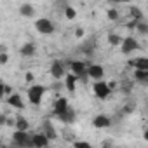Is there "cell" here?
Masks as SVG:
<instances>
[{
	"label": "cell",
	"mask_w": 148,
	"mask_h": 148,
	"mask_svg": "<svg viewBox=\"0 0 148 148\" xmlns=\"http://www.w3.org/2000/svg\"><path fill=\"white\" fill-rule=\"evenodd\" d=\"M12 145L14 146H21V148L33 146V134H28V131L16 129L14 134H12Z\"/></svg>",
	"instance_id": "cell-1"
},
{
	"label": "cell",
	"mask_w": 148,
	"mask_h": 148,
	"mask_svg": "<svg viewBox=\"0 0 148 148\" xmlns=\"http://www.w3.org/2000/svg\"><path fill=\"white\" fill-rule=\"evenodd\" d=\"M92 91H94V96L99 98V99H106L110 94H112V86L103 82V80H96L94 86H92Z\"/></svg>",
	"instance_id": "cell-2"
},
{
	"label": "cell",
	"mask_w": 148,
	"mask_h": 148,
	"mask_svg": "<svg viewBox=\"0 0 148 148\" xmlns=\"http://www.w3.org/2000/svg\"><path fill=\"white\" fill-rule=\"evenodd\" d=\"M44 92H45V87L44 86H32L28 89V101L35 106H38L42 103V98H44Z\"/></svg>",
	"instance_id": "cell-3"
},
{
	"label": "cell",
	"mask_w": 148,
	"mask_h": 148,
	"mask_svg": "<svg viewBox=\"0 0 148 148\" xmlns=\"http://www.w3.org/2000/svg\"><path fill=\"white\" fill-rule=\"evenodd\" d=\"M70 68H71V71L79 77V80H86V79L89 77V73H87V68H89V66H87L84 61H70Z\"/></svg>",
	"instance_id": "cell-4"
},
{
	"label": "cell",
	"mask_w": 148,
	"mask_h": 148,
	"mask_svg": "<svg viewBox=\"0 0 148 148\" xmlns=\"http://www.w3.org/2000/svg\"><path fill=\"white\" fill-rule=\"evenodd\" d=\"M35 28H37V32L42 33V35H51V33H54V23H52L51 19H47V18L37 19V21H35Z\"/></svg>",
	"instance_id": "cell-5"
},
{
	"label": "cell",
	"mask_w": 148,
	"mask_h": 148,
	"mask_svg": "<svg viewBox=\"0 0 148 148\" xmlns=\"http://www.w3.org/2000/svg\"><path fill=\"white\" fill-rule=\"evenodd\" d=\"M120 49H122L124 54H131V52H134V51L139 49V42H138L134 37H125V38H122Z\"/></svg>",
	"instance_id": "cell-6"
},
{
	"label": "cell",
	"mask_w": 148,
	"mask_h": 148,
	"mask_svg": "<svg viewBox=\"0 0 148 148\" xmlns=\"http://www.w3.org/2000/svg\"><path fill=\"white\" fill-rule=\"evenodd\" d=\"M63 124H73V122H75V119H77V113H75V110H73V108H66L64 112H61L59 115H56Z\"/></svg>",
	"instance_id": "cell-7"
},
{
	"label": "cell",
	"mask_w": 148,
	"mask_h": 148,
	"mask_svg": "<svg viewBox=\"0 0 148 148\" xmlns=\"http://www.w3.org/2000/svg\"><path fill=\"white\" fill-rule=\"evenodd\" d=\"M49 143H51V138L45 134V132H37V134H33V146H37V148H45V146H49Z\"/></svg>",
	"instance_id": "cell-8"
},
{
	"label": "cell",
	"mask_w": 148,
	"mask_h": 148,
	"mask_svg": "<svg viewBox=\"0 0 148 148\" xmlns=\"http://www.w3.org/2000/svg\"><path fill=\"white\" fill-rule=\"evenodd\" d=\"M87 73H89V77H91V79H94V80H101L103 75H105V68H103L101 64H89Z\"/></svg>",
	"instance_id": "cell-9"
},
{
	"label": "cell",
	"mask_w": 148,
	"mask_h": 148,
	"mask_svg": "<svg viewBox=\"0 0 148 148\" xmlns=\"http://www.w3.org/2000/svg\"><path fill=\"white\" fill-rule=\"evenodd\" d=\"M51 75L56 80L64 75V64H63V61H52V64H51Z\"/></svg>",
	"instance_id": "cell-10"
},
{
	"label": "cell",
	"mask_w": 148,
	"mask_h": 148,
	"mask_svg": "<svg viewBox=\"0 0 148 148\" xmlns=\"http://www.w3.org/2000/svg\"><path fill=\"white\" fill-rule=\"evenodd\" d=\"M68 108V99L66 98H58L56 101H54V105H52V113L54 115H59L61 112H64Z\"/></svg>",
	"instance_id": "cell-11"
},
{
	"label": "cell",
	"mask_w": 148,
	"mask_h": 148,
	"mask_svg": "<svg viewBox=\"0 0 148 148\" xmlns=\"http://www.w3.org/2000/svg\"><path fill=\"white\" fill-rule=\"evenodd\" d=\"M110 124H112V120H110L106 115H96V117L92 119V125H94V127H98V129L110 127Z\"/></svg>",
	"instance_id": "cell-12"
},
{
	"label": "cell",
	"mask_w": 148,
	"mask_h": 148,
	"mask_svg": "<svg viewBox=\"0 0 148 148\" xmlns=\"http://www.w3.org/2000/svg\"><path fill=\"white\" fill-rule=\"evenodd\" d=\"M7 103H9L11 106L18 108V110H23V108H25V103H23V99H21V96H19L18 92H12L11 96H7Z\"/></svg>",
	"instance_id": "cell-13"
},
{
	"label": "cell",
	"mask_w": 148,
	"mask_h": 148,
	"mask_svg": "<svg viewBox=\"0 0 148 148\" xmlns=\"http://www.w3.org/2000/svg\"><path fill=\"white\" fill-rule=\"evenodd\" d=\"M77 80H79V77L75 75V73H70V75H66V79H64V87H66L70 92H75V84H77Z\"/></svg>",
	"instance_id": "cell-14"
},
{
	"label": "cell",
	"mask_w": 148,
	"mask_h": 148,
	"mask_svg": "<svg viewBox=\"0 0 148 148\" xmlns=\"http://www.w3.org/2000/svg\"><path fill=\"white\" fill-rule=\"evenodd\" d=\"M42 132H45L51 139H56V129L52 127V124H51V120H44L42 122Z\"/></svg>",
	"instance_id": "cell-15"
},
{
	"label": "cell",
	"mask_w": 148,
	"mask_h": 148,
	"mask_svg": "<svg viewBox=\"0 0 148 148\" xmlns=\"http://www.w3.org/2000/svg\"><path fill=\"white\" fill-rule=\"evenodd\" d=\"M129 66H134L138 70H148V58H138L129 61Z\"/></svg>",
	"instance_id": "cell-16"
},
{
	"label": "cell",
	"mask_w": 148,
	"mask_h": 148,
	"mask_svg": "<svg viewBox=\"0 0 148 148\" xmlns=\"http://www.w3.org/2000/svg\"><path fill=\"white\" fill-rule=\"evenodd\" d=\"M35 45L32 44V42H28V44H25V45H21V49H19V52H21V56H25V58H32L33 54H35Z\"/></svg>",
	"instance_id": "cell-17"
},
{
	"label": "cell",
	"mask_w": 148,
	"mask_h": 148,
	"mask_svg": "<svg viewBox=\"0 0 148 148\" xmlns=\"http://www.w3.org/2000/svg\"><path fill=\"white\" fill-rule=\"evenodd\" d=\"M19 12H21V16H25V18H32V16L35 14V9H33V5H30V4H23L21 9H19Z\"/></svg>",
	"instance_id": "cell-18"
},
{
	"label": "cell",
	"mask_w": 148,
	"mask_h": 148,
	"mask_svg": "<svg viewBox=\"0 0 148 148\" xmlns=\"http://www.w3.org/2000/svg\"><path fill=\"white\" fill-rule=\"evenodd\" d=\"M134 79L138 82H148V70H138L134 71Z\"/></svg>",
	"instance_id": "cell-19"
},
{
	"label": "cell",
	"mask_w": 148,
	"mask_h": 148,
	"mask_svg": "<svg viewBox=\"0 0 148 148\" xmlns=\"http://www.w3.org/2000/svg\"><path fill=\"white\" fill-rule=\"evenodd\" d=\"M16 129H21V131H28L30 129V124H28V120L25 119V117H16Z\"/></svg>",
	"instance_id": "cell-20"
},
{
	"label": "cell",
	"mask_w": 148,
	"mask_h": 148,
	"mask_svg": "<svg viewBox=\"0 0 148 148\" xmlns=\"http://www.w3.org/2000/svg\"><path fill=\"white\" fill-rule=\"evenodd\" d=\"M136 32H138L139 35H148V23H145L143 19L138 21V25H136Z\"/></svg>",
	"instance_id": "cell-21"
},
{
	"label": "cell",
	"mask_w": 148,
	"mask_h": 148,
	"mask_svg": "<svg viewBox=\"0 0 148 148\" xmlns=\"http://www.w3.org/2000/svg\"><path fill=\"white\" fill-rule=\"evenodd\" d=\"M94 47H96V45H94V38H91L89 42H86V44L80 47V51H82V52H86V54H91V52L94 51Z\"/></svg>",
	"instance_id": "cell-22"
},
{
	"label": "cell",
	"mask_w": 148,
	"mask_h": 148,
	"mask_svg": "<svg viewBox=\"0 0 148 148\" xmlns=\"http://www.w3.org/2000/svg\"><path fill=\"white\" fill-rule=\"evenodd\" d=\"M131 16H132V19H138V21H141L143 19V12L139 11V7H131Z\"/></svg>",
	"instance_id": "cell-23"
},
{
	"label": "cell",
	"mask_w": 148,
	"mask_h": 148,
	"mask_svg": "<svg viewBox=\"0 0 148 148\" xmlns=\"http://www.w3.org/2000/svg\"><path fill=\"white\" fill-rule=\"evenodd\" d=\"M108 42H110L112 45H120V44H122V38H120L117 33H110V35H108Z\"/></svg>",
	"instance_id": "cell-24"
},
{
	"label": "cell",
	"mask_w": 148,
	"mask_h": 148,
	"mask_svg": "<svg viewBox=\"0 0 148 148\" xmlns=\"http://www.w3.org/2000/svg\"><path fill=\"white\" fill-rule=\"evenodd\" d=\"M64 16H66V19H75V16H77V12H75V9H73V7H66L64 9Z\"/></svg>",
	"instance_id": "cell-25"
},
{
	"label": "cell",
	"mask_w": 148,
	"mask_h": 148,
	"mask_svg": "<svg viewBox=\"0 0 148 148\" xmlns=\"http://www.w3.org/2000/svg\"><path fill=\"white\" fill-rule=\"evenodd\" d=\"M106 16H108V19H112V21H117V19H119V11H117V9H108Z\"/></svg>",
	"instance_id": "cell-26"
},
{
	"label": "cell",
	"mask_w": 148,
	"mask_h": 148,
	"mask_svg": "<svg viewBox=\"0 0 148 148\" xmlns=\"http://www.w3.org/2000/svg\"><path fill=\"white\" fill-rule=\"evenodd\" d=\"M73 146L75 148H91V143H87V141H73Z\"/></svg>",
	"instance_id": "cell-27"
},
{
	"label": "cell",
	"mask_w": 148,
	"mask_h": 148,
	"mask_svg": "<svg viewBox=\"0 0 148 148\" xmlns=\"http://www.w3.org/2000/svg\"><path fill=\"white\" fill-rule=\"evenodd\" d=\"M12 92H14V91H12V87H11V86H7V84H4V86H2V94H4V96H11Z\"/></svg>",
	"instance_id": "cell-28"
},
{
	"label": "cell",
	"mask_w": 148,
	"mask_h": 148,
	"mask_svg": "<svg viewBox=\"0 0 148 148\" xmlns=\"http://www.w3.org/2000/svg\"><path fill=\"white\" fill-rule=\"evenodd\" d=\"M131 89H132V84L124 80V82H122V91H124V92H131Z\"/></svg>",
	"instance_id": "cell-29"
},
{
	"label": "cell",
	"mask_w": 148,
	"mask_h": 148,
	"mask_svg": "<svg viewBox=\"0 0 148 148\" xmlns=\"http://www.w3.org/2000/svg\"><path fill=\"white\" fill-rule=\"evenodd\" d=\"M7 61H9L7 52H0V64H7Z\"/></svg>",
	"instance_id": "cell-30"
},
{
	"label": "cell",
	"mask_w": 148,
	"mask_h": 148,
	"mask_svg": "<svg viewBox=\"0 0 148 148\" xmlns=\"http://www.w3.org/2000/svg\"><path fill=\"white\" fill-rule=\"evenodd\" d=\"M25 79H26V82H32V80H33L35 77H33V73H30V71H28L26 75H25Z\"/></svg>",
	"instance_id": "cell-31"
},
{
	"label": "cell",
	"mask_w": 148,
	"mask_h": 148,
	"mask_svg": "<svg viewBox=\"0 0 148 148\" xmlns=\"http://www.w3.org/2000/svg\"><path fill=\"white\" fill-rule=\"evenodd\" d=\"M75 35H77L79 38H82V37H84V30H82V28H77V32H75Z\"/></svg>",
	"instance_id": "cell-32"
},
{
	"label": "cell",
	"mask_w": 148,
	"mask_h": 148,
	"mask_svg": "<svg viewBox=\"0 0 148 148\" xmlns=\"http://www.w3.org/2000/svg\"><path fill=\"white\" fill-rule=\"evenodd\" d=\"M0 124H2V125H5V124H7V117H5L4 113L0 115Z\"/></svg>",
	"instance_id": "cell-33"
},
{
	"label": "cell",
	"mask_w": 148,
	"mask_h": 148,
	"mask_svg": "<svg viewBox=\"0 0 148 148\" xmlns=\"http://www.w3.org/2000/svg\"><path fill=\"white\" fill-rule=\"evenodd\" d=\"M108 2H113V4H125L129 0H108Z\"/></svg>",
	"instance_id": "cell-34"
},
{
	"label": "cell",
	"mask_w": 148,
	"mask_h": 148,
	"mask_svg": "<svg viewBox=\"0 0 148 148\" xmlns=\"http://www.w3.org/2000/svg\"><path fill=\"white\" fill-rule=\"evenodd\" d=\"M143 138H145V139H146V141H148V129H146V131H145V134H143Z\"/></svg>",
	"instance_id": "cell-35"
}]
</instances>
